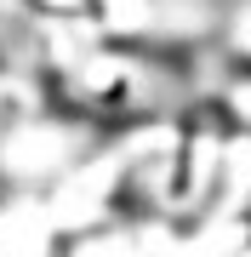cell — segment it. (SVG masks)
<instances>
[{"label":"cell","instance_id":"6da1fadb","mask_svg":"<svg viewBox=\"0 0 251 257\" xmlns=\"http://www.w3.org/2000/svg\"><path fill=\"white\" fill-rule=\"evenodd\" d=\"M234 46L251 52V6H240V18H234Z\"/></svg>","mask_w":251,"mask_h":257}]
</instances>
